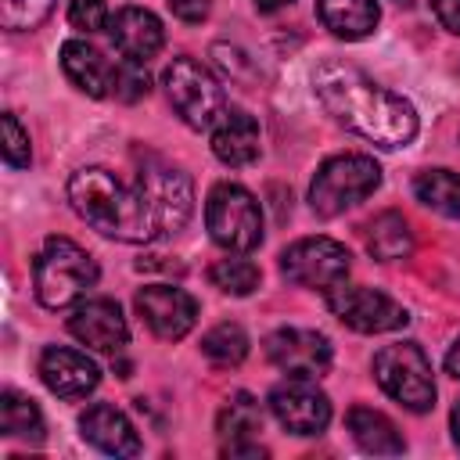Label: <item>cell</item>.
I'll list each match as a JSON object with an SVG mask.
<instances>
[{"label": "cell", "instance_id": "obj_1", "mask_svg": "<svg viewBox=\"0 0 460 460\" xmlns=\"http://www.w3.org/2000/svg\"><path fill=\"white\" fill-rule=\"evenodd\" d=\"M313 90L320 104L352 133L377 147H406L417 137V111L399 93L377 86L359 68L341 61H323L313 72Z\"/></svg>", "mask_w": 460, "mask_h": 460}, {"label": "cell", "instance_id": "obj_2", "mask_svg": "<svg viewBox=\"0 0 460 460\" xmlns=\"http://www.w3.org/2000/svg\"><path fill=\"white\" fill-rule=\"evenodd\" d=\"M68 201L75 208L79 219H86L97 234L115 237V241H129V244H144L151 241L147 223H144V208L137 198V187H126L115 172L108 169H79L68 180Z\"/></svg>", "mask_w": 460, "mask_h": 460}, {"label": "cell", "instance_id": "obj_3", "mask_svg": "<svg viewBox=\"0 0 460 460\" xmlns=\"http://www.w3.org/2000/svg\"><path fill=\"white\" fill-rule=\"evenodd\" d=\"M97 262L68 237H47L40 255L32 259V288L47 309H65L79 302L97 284Z\"/></svg>", "mask_w": 460, "mask_h": 460}, {"label": "cell", "instance_id": "obj_4", "mask_svg": "<svg viewBox=\"0 0 460 460\" xmlns=\"http://www.w3.org/2000/svg\"><path fill=\"white\" fill-rule=\"evenodd\" d=\"M162 86H165L169 104L190 129H212L226 111V93H223L219 79L201 61H194L187 54L172 58L165 65Z\"/></svg>", "mask_w": 460, "mask_h": 460}, {"label": "cell", "instance_id": "obj_5", "mask_svg": "<svg viewBox=\"0 0 460 460\" xmlns=\"http://www.w3.org/2000/svg\"><path fill=\"white\" fill-rule=\"evenodd\" d=\"M377 183H381V169L370 155H334L316 169L309 183V205L316 216L331 219L370 198Z\"/></svg>", "mask_w": 460, "mask_h": 460}, {"label": "cell", "instance_id": "obj_6", "mask_svg": "<svg viewBox=\"0 0 460 460\" xmlns=\"http://www.w3.org/2000/svg\"><path fill=\"white\" fill-rule=\"evenodd\" d=\"M137 198L144 208V223L151 241L169 237L187 226L190 208H194V187L190 176L172 169V165H147L137 176Z\"/></svg>", "mask_w": 460, "mask_h": 460}, {"label": "cell", "instance_id": "obj_7", "mask_svg": "<svg viewBox=\"0 0 460 460\" xmlns=\"http://www.w3.org/2000/svg\"><path fill=\"white\" fill-rule=\"evenodd\" d=\"M374 377L385 388V395H392L399 406H406L413 413H428L435 406L431 363H428L424 349L413 345V341L385 345L374 356Z\"/></svg>", "mask_w": 460, "mask_h": 460}, {"label": "cell", "instance_id": "obj_8", "mask_svg": "<svg viewBox=\"0 0 460 460\" xmlns=\"http://www.w3.org/2000/svg\"><path fill=\"white\" fill-rule=\"evenodd\" d=\"M205 226L226 252H252L262 244V208L241 183H216L205 201Z\"/></svg>", "mask_w": 460, "mask_h": 460}, {"label": "cell", "instance_id": "obj_9", "mask_svg": "<svg viewBox=\"0 0 460 460\" xmlns=\"http://www.w3.org/2000/svg\"><path fill=\"white\" fill-rule=\"evenodd\" d=\"M349 266H352V255L334 237H302V241L288 244L280 255V273L291 284L313 288L323 295L334 291L338 284H345Z\"/></svg>", "mask_w": 460, "mask_h": 460}, {"label": "cell", "instance_id": "obj_10", "mask_svg": "<svg viewBox=\"0 0 460 460\" xmlns=\"http://www.w3.org/2000/svg\"><path fill=\"white\" fill-rule=\"evenodd\" d=\"M327 309L345 327H352L359 334L399 331L410 320L395 298H388L385 291H374V288H359V284H338L334 291H327Z\"/></svg>", "mask_w": 460, "mask_h": 460}, {"label": "cell", "instance_id": "obj_11", "mask_svg": "<svg viewBox=\"0 0 460 460\" xmlns=\"http://www.w3.org/2000/svg\"><path fill=\"white\" fill-rule=\"evenodd\" d=\"M270 410L291 435H320L331 420L327 395L313 385V377H288L270 392Z\"/></svg>", "mask_w": 460, "mask_h": 460}, {"label": "cell", "instance_id": "obj_12", "mask_svg": "<svg viewBox=\"0 0 460 460\" xmlns=\"http://www.w3.org/2000/svg\"><path fill=\"white\" fill-rule=\"evenodd\" d=\"M266 356L288 377H323L331 370V341L320 331L280 327L266 338Z\"/></svg>", "mask_w": 460, "mask_h": 460}, {"label": "cell", "instance_id": "obj_13", "mask_svg": "<svg viewBox=\"0 0 460 460\" xmlns=\"http://www.w3.org/2000/svg\"><path fill=\"white\" fill-rule=\"evenodd\" d=\"M133 305H137L140 320L162 341H180L194 327V320H198V302L183 288H172V284H147V288H140Z\"/></svg>", "mask_w": 460, "mask_h": 460}, {"label": "cell", "instance_id": "obj_14", "mask_svg": "<svg viewBox=\"0 0 460 460\" xmlns=\"http://www.w3.org/2000/svg\"><path fill=\"white\" fill-rule=\"evenodd\" d=\"M68 331L97 349V352H119L126 341H129V331H126V316L119 309V302L111 298H86L75 305V313L68 316Z\"/></svg>", "mask_w": 460, "mask_h": 460}, {"label": "cell", "instance_id": "obj_15", "mask_svg": "<svg viewBox=\"0 0 460 460\" xmlns=\"http://www.w3.org/2000/svg\"><path fill=\"white\" fill-rule=\"evenodd\" d=\"M40 377L43 385L61 399H79L97 388L101 370L86 352H75L68 345H50L40 356Z\"/></svg>", "mask_w": 460, "mask_h": 460}, {"label": "cell", "instance_id": "obj_16", "mask_svg": "<svg viewBox=\"0 0 460 460\" xmlns=\"http://www.w3.org/2000/svg\"><path fill=\"white\" fill-rule=\"evenodd\" d=\"M216 431L223 438V453L226 456H262V446H259L262 406L255 402V395H248V392L230 395L226 406L219 410Z\"/></svg>", "mask_w": 460, "mask_h": 460}, {"label": "cell", "instance_id": "obj_17", "mask_svg": "<svg viewBox=\"0 0 460 460\" xmlns=\"http://www.w3.org/2000/svg\"><path fill=\"white\" fill-rule=\"evenodd\" d=\"M111 43L122 54V61L147 65L162 50L165 32H162V22L147 7H122L111 18Z\"/></svg>", "mask_w": 460, "mask_h": 460}, {"label": "cell", "instance_id": "obj_18", "mask_svg": "<svg viewBox=\"0 0 460 460\" xmlns=\"http://www.w3.org/2000/svg\"><path fill=\"white\" fill-rule=\"evenodd\" d=\"M61 68L72 79V86H79L83 93H90V97H115L119 68L122 65H111L97 47H90L83 40H68L61 47Z\"/></svg>", "mask_w": 460, "mask_h": 460}, {"label": "cell", "instance_id": "obj_19", "mask_svg": "<svg viewBox=\"0 0 460 460\" xmlns=\"http://www.w3.org/2000/svg\"><path fill=\"white\" fill-rule=\"evenodd\" d=\"M79 428H83V438L93 442L101 453H111V456H137L140 453V438H137V428L129 424V417L108 402H93L83 417H79Z\"/></svg>", "mask_w": 460, "mask_h": 460}, {"label": "cell", "instance_id": "obj_20", "mask_svg": "<svg viewBox=\"0 0 460 460\" xmlns=\"http://www.w3.org/2000/svg\"><path fill=\"white\" fill-rule=\"evenodd\" d=\"M212 155L230 169L252 165L259 158V122L241 108H226L212 126Z\"/></svg>", "mask_w": 460, "mask_h": 460}, {"label": "cell", "instance_id": "obj_21", "mask_svg": "<svg viewBox=\"0 0 460 460\" xmlns=\"http://www.w3.org/2000/svg\"><path fill=\"white\" fill-rule=\"evenodd\" d=\"M320 22L341 40H363L377 29V0H316Z\"/></svg>", "mask_w": 460, "mask_h": 460}, {"label": "cell", "instance_id": "obj_22", "mask_svg": "<svg viewBox=\"0 0 460 460\" xmlns=\"http://www.w3.org/2000/svg\"><path fill=\"white\" fill-rule=\"evenodd\" d=\"M345 424H349L356 446L367 449V453L395 456V453H402V446H406L402 435H399V428H395L385 413H377V410H370V406H352L349 417H345Z\"/></svg>", "mask_w": 460, "mask_h": 460}, {"label": "cell", "instance_id": "obj_23", "mask_svg": "<svg viewBox=\"0 0 460 460\" xmlns=\"http://www.w3.org/2000/svg\"><path fill=\"white\" fill-rule=\"evenodd\" d=\"M413 248V234H410V223L399 216V212H381L370 219L367 226V252L381 262H392V259H402L410 255Z\"/></svg>", "mask_w": 460, "mask_h": 460}, {"label": "cell", "instance_id": "obj_24", "mask_svg": "<svg viewBox=\"0 0 460 460\" xmlns=\"http://www.w3.org/2000/svg\"><path fill=\"white\" fill-rule=\"evenodd\" d=\"M413 194L420 205L442 212V216H453L460 219V172H449V169H424L417 172L413 180Z\"/></svg>", "mask_w": 460, "mask_h": 460}, {"label": "cell", "instance_id": "obj_25", "mask_svg": "<svg viewBox=\"0 0 460 460\" xmlns=\"http://www.w3.org/2000/svg\"><path fill=\"white\" fill-rule=\"evenodd\" d=\"M0 431L7 438H43L40 406L14 388L0 392Z\"/></svg>", "mask_w": 460, "mask_h": 460}, {"label": "cell", "instance_id": "obj_26", "mask_svg": "<svg viewBox=\"0 0 460 460\" xmlns=\"http://www.w3.org/2000/svg\"><path fill=\"white\" fill-rule=\"evenodd\" d=\"M201 352L219 367H237L248 356V334L237 323H219L201 338Z\"/></svg>", "mask_w": 460, "mask_h": 460}, {"label": "cell", "instance_id": "obj_27", "mask_svg": "<svg viewBox=\"0 0 460 460\" xmlns=\"http://www.w3.org/2000/svg\"><path fill=\"white\" fill-rule=\"evenodd\" d=\"M208 280H212L219 291H226V295H252V291L259 288L262 273H259V266L248 262V259H219V262L208 270Z\"/></svg>", "mask_w": 460, "mask_h": 460}, {"label": "cell", "instance_id": "obj_28", "mask_svg": "<svg viewBox=\"0 0 460 460\" xmlns=\"http://www.w3.org/2000/svg\"><path fill=\"white\" fill-rule=\"evenodd\" d=\"M54 11V0H0V25L11 32L36 29Z\"/></svg>", "mask_w": 460, "mask_h": 460}, {"label": "cell", "instance_id": "obj_29", "mask_svg": "<svg viewBox=\"0 0 460 460\" xmlns=\"http://www.w3.org/2000/svg\"><path fill=\"white\" fill-rule=\"evenodd\" d=\"M4 158H7V165L11 169H25L29 165V158H32V151H29V133L22 129V122L11 115V111H4Z\"/></svg>", "mask_w": 460, "mask_h": 460}, {"label": "cell", "instance_id": "obj_30", "mask_svg": "<svg viewBox=\"0 0 460 460\" xmlns=\"http://www.w3.org/2000/svg\"><path fill=\"white\" fill-rule=\"evenodd\" d=\"M68 22L83 32H97L108 22V7L104 0H68Z\"/></svg>", "mask_w": 460, "mask_h": 460}, {"label": "cell", "instance_id": "obj_31", "mask_svg": "<svg viewBox=\"0 0 460 460\" xmlns=\"http://www.w3.org/2000/svg\"><path fill=\"white\" fill-rule=\"evenodd\" d=\"M169 4V11L180 18V22H187V25H198L201 18H208V0H165Z\"/></svg>", "mask_w": 460, "mask_h": 460}, {"label": "cell", "instance_id": "obj_32", "mask_svg": "<svg viewBox=\"0 0 460 460\" xmlns=\"http://www.w3.org/2000/svg\"><path fill=\"white\" fill-rule=\"evenodd\" d=\"M431 11L449 32H460V0H431Z\"/></svg>", "mask_w": 460, "mask_h": 460}, {"label": "cell", "instance_id": "obj_33", "mask_svg": "<svg viewBox=\"0 0 460 460\" xmlns=\"http://www.w3.org/2000/svg\"><path fill=\"white\" fill-rule=\"evenodd\" d=\"M446 370H449V374L460 381V338H456V345L446 352Z\"/></svg>", "mask_w": 460, "mask_h": 460}, {"label": "cell", "instance_id": "obj_34", "mask_svg": "<svg viewBox=\"0 0 460 460\" xmlns=\"http://www.w3.org/2000/svg\"><path fill=\"white\" fill-rule=\"evenodd\" d=\"M288 4H291V0H255V7L266 11V14H270V11H280V7H288Z\"/></svg>", "mask_w": 460, "mask_h": 460}, {"label": "cell", "instance_id": "obj_35", "mask_svg": "<svg viewBox=\"0 0 460 460\" xmlns=\"http://www.w3.org/2000/svg\"><path fill=\"white\" fill-rule=\"evenodd\" d=\"M453 438H456V446H460V399H456V406H453Z\"/></svg>", "mask_w": 460, "mask_h": 460}, {"label": "cell", "instance_id": "obj_36", "mask_svg": "<svg viewBox=\"0 0 460 460\" xmlns=\"http://www.w3.org/2000/svg\"><path fill=\"white\" fill-rule=\"evenodd\" d=\"M395 4H410V0H395Z\"/></svg>", "mask_w": 460, "mask_h": 460}]
</instances>
